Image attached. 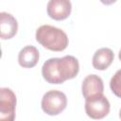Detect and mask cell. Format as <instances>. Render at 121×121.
Returning a JSON list of instances; mask_svg holds the SVG:
<instances>
[{"instance_id": "obj_4", "label": "cell", "mask_w": 121, "mask_h": 121, "mask_svg": "<svg viewBox=\"0 0 121 121\" xmlns=\"http://www.w3.org/2000/svg\"><path fill=\"white\" fill-rule=\"evenodd\" d=\"M16 95L9 88L0 89V120L13 121L15 118Z\"/></svg>"}, {"instance_id": "obj_11", "label": "cell", "mask_w": 121, "mask_h": 121, "mask_svg": "<svg viewBox=\"0 0 121 121\" xmlns=\"http://www.w3.org/2000/svg\"><path fill=\"white\" fill-rule=\"evenodd\" d=\"M110 87L112 92L118 97L121 98V69L116 71L110 81Z\"/></svg>"}, {"instance_id": "obj_14", "label": "cell", "mask_w": 121, "mask_h": 121, "mask_svg": "<svg viewBox=\"0 0 121 121\" xmlns=\"http://www.w3.org/2000/svg\"><path fill=\"white\" fill-rule=\"evenodd\" d=\"M119 117H120V119H121V109H120V111H119Z\"/></svg>"}, {"instance_id": "obj_7", "label": "cell", "mask_w": 121, "mask_h": 121, "mask_svg": "<svg viewBox=\"0 0 121 121\" xmlns=\"http://www.w3.org/2000/svg\"><path fill=\"white\" fill-rule=\"evenodd\" d=\"M46 9L50 18L56 21H61L71 14L72 5L70 0H49Z\"/></svg>"}, {"instance_id": "obj_3", "label": "cell", "mask_w": 121, "mask_h": 121, "mask_svg": "<svg viewBox=\"0 0 121 121\" xmlns=\"http://www.w3.org/2000/svg\"><path fill=\"white\" fill-rule=\"evenodd\" d=\"M42 109L48 115H57L64 111L67 105V97L64 93L58 90L46 92L42 98Z\"/></svg>"}, {"instance_id": "obj_12", "label": "cell", "mask_w": 121, "mask_h": 121, "mask_svg": "<svg viewBox=\"0 0 121 121\" xmlns=\"http://www.w3.org/2000/svg\"><path fill=\"white\" fill-rule=\"evenodd\" d=\"M101 3H103L104 5H112L113 3L116 2V0H100Z\"/></svg>"}, {"instance_id": "obj_9", "label": "cell", "mask_w": 121, "mask_h": 121, "mask_svg": "<svg viewBox=\"0 0 121 121\" xmlns=\"http://www.w3.org/2000/svg\"><path fill=\"white\" fill-rule=\"evenodd\" d=\"M39 51L33 45H26L18 54V62L24 68H32L39 61Z\"/></svg>"}, {"instance_id": "obj_8", "label": "cell", "mask_w": 121, "mask_h": 121, "mask_svg": "<svg viewBox=\"0 0 121 121\" xmlns=\"http://www.w3.org/2000/svg\"><path fill=\"white\" fill-rule=\"evenodd\" d=\"M0 36L1 39L7 40L12 38L18 30V23L17 20L8 12L0 13Z\"/></svg>"}, {"instance_id": "obj_13", "label": "cell", "mask_w": 121, "mask_h": 121, "mask_svg": "<svg viewBox=\"0 0 121 121\" xmlns=\"http://www.w3.org/2000/svg\"><path fill=\"white\" fill-rule=\"evenodd\" d=\"M118 58H119V60H121V49H120V51H119V54H118Z\"/></svg>"}, {"instance_id": "obj_1", "label": "cell", "mask_w": 121, "mask_h": 121, "mask_svg": "<svg viewBox=\"0 0 121 121\" xmlns=\"http://www.w3.org/2000/svg\"><path fill=\"white\" fill-rule=\"evenodd\" d=\"M79 71V63L74 56L51 58L45 60L42 67L43 78L51 84H61L74 78Z\"/></svg>"}, {"instance_id": "obj_5", "label": "cell", "mask_w": 121, "mask_h": 121, "mask_svg": "<svg viewBox=\"0 0 121 121\" xmlns=\"http://www.w3.org/2000/svg\"><path fill=\"white\" fill-rule=\"evenodd\" d=\"M111 105L104 95L85 99V112L87 115L93 119H102L110 112Z\"/></svg>"}, {"instance_id": "obj_2", "label": "cell", "mask_w": 121, "mask_h": 121, "mask_svg": "<svg viewBox=\"0 0 121 121\" xmlns=\"http://www.w3.org/2000/svg\"><path fill=\"white\" fill-rule=\"evenodd\" d=\"M36 40L43 47L51 51H62L68 45V37L60 28L49 25L38 27L35 34Z\"/></svg>"}, {"instance_id": "obj_6", "label": "cell", "mask_w": 121, "mask_h": 121, "mask_svg": "<svg viewBox=\"0 0 121 121\" xmlns=\"http://www.w3.org/2000/svg\"><path fill=\"white\" fill-rule=\"evenodd\" d=\"M82 95L85 99L94 98L103 95L104 84L101 78L96 75H88L82 81Z\"/></svg>"}, {"instance_id": "obj_10", "label": "cell", "mask_w": 121, "mask_h": 121, "mask_svg": "<svg viewBox=\"0 0 121 121\" xmlns=\"http://www.w3.org/2000/svg\"><path fill=\"white\" fill-rule=\"evenodd\" d=\"M113 58L114 55L112 49L107 47H102L96 50L95 53L94 54L92 64L94 68L97 70H105L112 64Z\"/></svg>"}]
</instances>
